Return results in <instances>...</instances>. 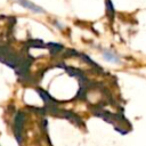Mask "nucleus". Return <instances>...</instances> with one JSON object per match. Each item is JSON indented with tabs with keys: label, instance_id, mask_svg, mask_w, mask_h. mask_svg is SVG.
<instances>
[{
	"label": "nucleus",
	"instance_id": "f257e3e1",
	"mask_svg": "<svg viewBox=\"0 0 146 146\" xmlns=\"http://www.w3.org/2000/svg\"><path fill=\"white\" fill-rule=\"evenodd\" d=\"M14 1H16L17 3H19L22 7H24V8L29 9V10H31L32 13H44V10H43L41 7L34 5L33 2H31V1H29V0H14Z\"/></svg>",
	"mask_w": 146,
	"mask_h": 146
},
{
	"label": "nucleus",
	"instance_id": "f03ea898",
	"mask_svg": "<svg viewBox=\"0 0 146 146\" xmlns=\"http://www.w3.org/2000/svg\"><path fill=\"white\" fill-rule=\"evenodd\" d=\"M103 57L105 60L110 62V63H120V58L117 55H115L113 51L111 50H105L103 54Z\"/></svg>",
	"mask_w": 146,
	"mask_h": 146
}]
</instances>
